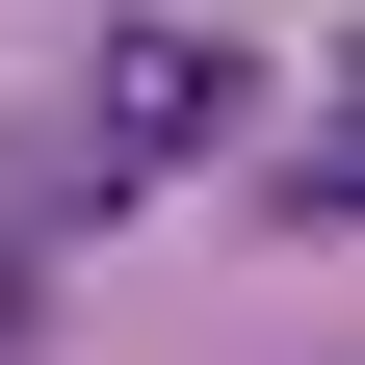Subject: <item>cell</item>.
<instances>
[{"instance_id": "cell-1", "label": "cell", "mask_w": 365, "mask_h": 365, "mask_svg": "<svg viewBox=\"0 0 365 365\" xmlns=\"http://www.w3.org/2000/svg\"><path fill=\"white\" fill-rule=\"evenodd\" d=\"M235 105H261V53H235V26H157V53H105V78H78V182H182Z\"/></svg>"}]
</instances>
